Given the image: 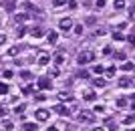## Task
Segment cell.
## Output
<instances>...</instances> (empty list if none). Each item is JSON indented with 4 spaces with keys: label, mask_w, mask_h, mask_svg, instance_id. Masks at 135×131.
Masks as SVG:
<instances>
[{
    "label": "cell",
    "mask_w": 135,
    "mask_h": 131,
    "mask_svg": "<svg viewBox=\"0 0 135 131\" xmlns=\"http://www.w3.org/2000/svg\"><path fill=\"white\" fill-rule=\"evenodd\" d=\"M77 61H79V65H89V63L95 61V52L93 51H83V52H79Z\"/></svg>",
    "instance_id": "6da1fadb"
},
{
    "label": "cell",
    "mask_w": 135,
    "mask_h": 131,
    "mask_svg": "<svg viewBox=\"0 0 135 131\" xmlns=\"http://www.w3.org/2000/svg\"><path fill=\"white\" fill-rule=\"evenodd\" d=\"M79 121H81V123H93V121H95V115L91 113V111H81Z\"/></svg>",
    "instance_id": "7a4b0ae2"
},
{
    "label": "cell",
    "mask_w": 135,
    "mask_h": 131,
    "mask_svg": "<svg viewBox=\"0 0 135 131\" xmlns=\"http://www.w3.org/2000/svg\"><path fill=\"white\" fill-rule=\"evenodd\" d=\"M59 28L61 30H71L73 28V20H71V18H61V20H59Z\"/></svg>",
    "instance_id": "3957f363"
},
{
    "label": "cell",
    "mask_w": 135,
    "mask_h": 131,
    "mask_svg": "<svg viewBox=\"0 0 135 131\" xmlns=\"http://www.w3.org/2000/svg\"><path fill=\"white\" fill-rule=\"evenodd\" d=\"M55 113H59L61 117H69L71 115V109L67 105H55Z\"/></svg>",
    "instance_id": "277c9868"
},
{
    "label": "cell",
    "mask_w": 135,
    "mask_h": 131,
    "mask_svg": "<svg viewBox=\"0 0 135 131\" xmlns=\"http://www.w3.org/2000/svg\"><path fill=\"white\" fill-rule=\"evenodd\" d=\"M34 117H36V121H46L49 119V111H46V109H36V111H34Z\"/></svg>",
    "instance_id": "5b68a950"
},
{
    "label": "cell",
    "mask_w": 135,
    "mask_h": 131,
    "mask_svg": "<svg viewBox=\"0 0 135 131\" xmlns=\"http://www.w3.org/2000/svg\"><path fill=\"white\" fill-rule=\"evenodd\" d=\"M30 36H32V38H42V36H45V30L40 28V26H32V28H30Z\"/></svg>",
    "instance_id": "8992f818"
},
{
    "label": "cell",
    "mask_w": 135,
    "mask_h": 131,
    "mask_svg": "<svg viewBox=\"0 0 135 131\" xmlns=\"http://www.w3.org/2000/svg\"><path fill=\"white\" fill-rule=\"evenodd\" d=\"M49 61H51V55H49V52H40V55H38V65H40V67L49 65Z\"/></svg>",
    "instance_id": "52a82bcc"
},
{
    "label": "cell",
    "mask_w": 135,
    "mask_h": 131,
    "mask_svg": "<svg viewBox=\"0 0 135 131\" xmlns=\"http://www.w3.org/2000/svg\"><path fill=\"white\" fill-rule=\"evenodd\" d=\"M36 85H38L42 91H49V89H51V81L46 79V77H42V79H38V83H36Z\"/></svg>",
    "instance_id": "ba28073f"
},
{
    "label": "cell",
    "mask_w": 135,
    "mask_h": 131,
    "mask_svg": "<svg viewBox=\"0 0 135 131\" xmlns=\"http://www.w3.org/2000/svg\"><path fill=\"white\" fill-rule=\"evenodd\" d=\"M95 91H91V89H83V99L85 101H95Z\"/></svg>",
    "instance_id": "9c48e42d"
},
{
    "label": "cell",
    "mask_w": 135,
    "mask_h": 131,
    "mask_svg": "<svg viewBox=\"0 0 135 131\" xmlns=\"http://www.w3.org/2000/svg\"><path fill=\"white\" fill-rule=\"evenodd\" d=\"M46 40H49V45H55L56 40H59V32H55V30H51V32L46 34Z\"/></svg>",
    "instance_id": "30bf717a"
},
{
    "label": "cell",
    "mask_w": 135,
    "mask_h": 131,
    "mask_svg": "<svg viewBox=\"0 0 135 131\" xmlns=\"http://www.w3.org/2000/svg\"><path fill=\"white\" fill-rule=\"evenodd\" d=\"M2 127H4V131H14V123H12L10 119H2Z\"/></svg>",
    "instance_id": "8fae6325"
},
{
    "label": "cell",
    "mask_w": 135,
    "mask_h": 131,
    "mask_svg": "<svg viewBox=\"0 0 135 131\" xmlns=\"http://www.w3.org/2000/svg\"><path fill=\"white\" fill-rule=\"evenodd\" d=\"M131 83H133V81H131L129 77H121V79H119V87H123V89L131 87Z\"/></svg>",
    "instance_id": "7c38bea8"
},
{
    "label": "cell",
    "mask_w": 135,
    "mask_h": 131,
    "mask_svg": "<svg viewBox=\"0 0 135 131\" xmlns=\"http://www.w3.org/2000/svg\"><path fill=\"white\" fill-rule=\"evenodd\" d=\"M115 105H117L119 109H125L127 105H129V99H125V97H119L117 101H115Z\"/></svg>",
    "instance_id": "4fadbf2b"
},
{
    "label": "cell",
    "mask_w": 135,
    "mask_h": 131,
    "mask_svg": "<svg viewBox=\"0 0 135 131\" xmlns=\"http://www.w3.org/2000/svg\"><path fill=\"white\" fill-rule=\"evenodd\" d=\"M24 34H26V26H24V24H16V36L22 38Z\"/></svg>",
    "instance_id": "5bb4252c"
},
{
    "label": "cell",
    "mask_w": 135,
    "mask_h": 131,
    "mask_svg": "<svg viewBox=\"0 0 135 131\" xmlns=\"http://www.w3.org/2000/svg\"><path fill=\"white\" fill-rule=\"evenodd\" d=\"M121 69L125 73H135V63H125V65H121Z\"/></svg>",
    "instance_id": "9a60e30c"
},
{
    "label": "cell",
    "mask_w": 135,
    "mask_h": 131,
    "mask_svg": "<svg viewBox=\"0 0 135 131\" xmlns=\"http://www.w3.org/2000/svg\"><path fill=\"white\" fill-rule=\"evenodd\" d=\"M113 8H115V10H123L125 8V0H113Z\"/></svg>",
    "instance_id": "2e32d148"
},
{
    "label": "cell",
    "mask_w": 135,
    "mask_h": 131,
    "mask_svg": "<svg viewBox=\"0 0 135 131\" xmlns=\"http://www.w3.org/2000/svg\"><path fill=\"white\" fill-rule=\"evenodd\" d=\"M65 59H67V57H65V52H56V55H55V63L62 65V63H65Z\"/></svg>",
    "instance_id": "e0dca14e"
},
{
    "label": "cell",
    "mask_w": 135,
    "mask_h": 131,
    "mask_svg": "<svg viewBox=\"0 0 135 131\" xmlns=\"http://www.w3.org/2000/svg\"><path fill=\"white\" fill-rule=\"evenodd\" d=\"M22 129L24 131H36V123H28L26 121V123H22Z\"/></svg>",
    "instance_id": "ac0fdd59"
},
{
    "label": "cell",
    "mask_w": 135,
    "mask_h": 131,
    "mask_svg": "<svg viewBox=\"0 0 135 131\" xmlns=\"http://www.w3.org/2000/svg\"><path fill=\"white\" fill-rule=\"evenodd\" d=\"M93 85H95V87H99V89H101V87H105V85H107V81H105V79H101V77H97V79L93 81Z\"/></svg>",
    "instance_id": "d6986e66"
},
{
    "label": "cell",
    "mask_w": 135,
    "mask_h": 131,
    "mask_svg": "<svg viewBox=\"0 0 135 131\" xmlns=\"http://www.w3.org/2000/svg\"><path fill=\"white\" fill-rule=\"evenodd\" d=\"M24 10H28V12H32V14H36V12H38V10H36V6H32V4H30V2H24Z\"/></svg>",
    "instance_id": "ffe728a7"
},
{
    "label": "cell",
    "mask_w": 135,
    "mask_h": 131,
    "mask_svg": "<svg viewBox=\"0 0 135 131\" xmlns=\"http://www.w3.org/2000/svg\"><path fill=\"white\" fill-rule=\"evenodd\" d=\"M8 91H10V87L6 83H0V95H8Z\"/></svg>",
    "instance_id": "44dd1931"
},
{
    "label": "cell",
    "mask_w": 135,
    "mask_h": 131,
    "mask_svg": "<svg viewBox=\"0 0 135 131\" xmlns=\"http://www.w3.org/2000/svg\"><path fill=\"white\" fill-rule=\"evenodd\" d=\"M123 123H125V125H133V123H135V115H127V117L123 119Z\"/></svg>",
    "instance_id": "7402d4cb"
},
{
    "label": "cell",
    "mask_w": 135,
    "mask_h": 131,
    "mask_svg": "<svg viewBox=\"0 0 135 131\" xmlns=\"http://www.w3.org/2000/svg\"><path fill=\"white\" fill-rule=\"evenodd\" d=\"M18 52H20V46H12V48H8V55H10V57H16Z\"/></svg>",
    "instance_id": "603a6c76"
},
{
    "label": "cell",
    "mask_w": 135,
    "mask_h": 131,
    "mask_svg": "<svg viewBox=\"0 0 135 131\" xmlns=\"http://www.w3.org/2000/svg\"><path fill=\"white\" fill-rule=\"evenodd\" d=\"M20 77L26 79V81H30V79H32V73H30V71H20Z\"/></svg>",
    "instance_id": "cb8c5ba5"
},
{
    "label": "cell",
    "mask_w": 135,
    "mask_h": 131,
    "mask_svg": "<svg viewBox=\"0 0 135 131\" xmlns=\"http://www.w3.org/2000/svg\"><path fill=\"white\" fill-rule=\"evenodd\" d=\"M67 4V0H52V6L55 8H61V6H65Z\"/></svg>",
    "instance_id": "d4e9b609"
},
{
    "label": "cell",
    "mask_w": 135,
    "mask_h": 131,
    "mask_svg": "<svg viewBox=\"0 0 135 131\" xmlns=\"http://www.w3.org/2000/svg\"><path fill=\"white\" fill-rule=\"evenodd\" d=\"M24 109H26V105H16V107H14V113H16V115H22Z\"/></svg>",
    "instance_id": "484cf974"
},
{
    "label": "cell",
    "mask_w": 135,
    "mask_h": 131,
    "mask_svg": "<svg viewBox=\"0 0 135 131\" xmlns=\"http://www.w3.org/2000/svg\"><path fill=\"white\" fill-rule=\"evenodd\" d=\"M26 18H28V14H16V24H18V22L22 24L24 20H26Z\"/></svg>",
    "instance_id": "4316f807"
},
{
    "label": "cell",
    "mask_w": 135,
    "mask_h": 131,
    "mask_svg": "<svg viewBox=\"0 0 135 131\" xmlns=\"http://www.w3.org/2000/svg\"><path fill=\"white\" fill-rule=\"evenodd\" d=\"M59 99H61V101H71V95H67V93H59Z\"/></svg>",
    "instance_id": "83f0119b"
},
{
    "label": "cell",
    "mask_w": 135,
    "mask_h": 131,
    "mask_svg": "<svg viewBox=\"0 0 135 131\" xmlns=\"http://www.w3.org/2000/svg\"><path fill=\"white\" fill-rule=\"evenodd\" d=\"M93 73H95V75H101L103 73V67H101V65H95V67H93Z\"/></svg>",
    "instance_id": "f1b7e54d"
},
{
    "label": "cell",
    "mask_w": 135,
    "mask_h": 131,
    "mask_svg": "<svg viewBox=\"0 0 135 131\" xmlns=\"http://www.w3.org/2000/svg\"><path fill=\"white\" fill-rule=\"evenodd\" d=\"M30 93H32V87H30V85L22 87V95H30Z\"/></svg>",
    "instance_id": "f546056e"
},
{
    "label": "cell",
    "mask_w": 135,
    "mask_h": 131,
    "mask_svg": "<svg viewBox=\"0 0 135 131\" xmlns=\"http://www.w3.org/2000/svg\"><path fill=\"white\" fill-rule=\"evenodd\" d=\"M123 38H125V36L121 32H113V40H123Z\"/></svg>",
    "instance_id": "4dcf8cb0"
},
{
    "label": "cell",
    "mask_w": 135,
    "mask_h": 131,
    "mask_svg": "<svg viewBox=\"0 0 135 131\" xmlns=\"http://www.w3.org/2000/svg\"><path fill=\"white\" fill-rule=\"evenodd\" d=\"M127 42H129L131 46H135V34H129V36H127Z\"/></svg>",
    "instance_id": "1f68e13d"
},
{
    "label": "cell",
    "mask_w": 135,
    "mask_h": 131,
    "mask_svg": "<svg viewBox=\"0 0 135 131\" xmlns=\"http://www.w3.org/2000/svg\"><path fill=\"white\" fill-rule=\"evenodd\" d=\"M34 99H36V101H45V93H36V95H34Z\"/></svg>",
    "instance_id": "d6a6232c"
},
{
    "label": "cell",
    "mask_w": 135,
    "mask_h": 131,
    "mask_svg": "<svg viewBox=\"0 0 135 131\" xmlns=\"http://www.w3.org/2000/svg\"><path fill=\"white\" fill-rule=\"evenodd\" d=\"M4 117H6V107L0 105V119H4Z\"/></svg>",
    "instance_id": "836d02e7"
},
{
    "label": "cell",
    "mask_w": 135,
    "mask_h": 131,
    "mask_svg": "<svg viewBox=\"0 0 135 131\" xmlns=\"http://www.w3.org/2000/svg\"><path fill=\"white\" fill-rule=\"evenodd\" d=\"M75 32H77V34H83V24H75Z\"/></svg>",
    "instance_id": "e575fe53"
},
{
    "label": "cell",
    "mask_w": 135,
    "mask_h": 131,
    "mask_svg": "<svg viewBox=\"0 0 135 131\" xmlns=\"http://www.w3.org/2000/svg\"><path fill=\"white\" fill-rule=\"evenodd\" d=\"M95 6L99 8V10H101L103 6H105V0H95Z\"/></svg>",
    "instance_id": "d590c367"
},
{
    "label": "cell",
    "mask_w": 135,
    "mask_h": 131,
    "mask_svg": "<svg viewBox=\"0 0 135 131\" xmlns=\"http://www.w3.org/2000/svg\"><path fill=\"white\" fill-rule=\"evenodd\" d=\"M115 59L117 61H125V52H115Z\"/></svg>",
    "instance_id": "8d00e7d4"
},
{
    "label": "cell",
    "mask_w": 135,
    "mask_h": 131,
    "mask_svg": "<svg viewBox=\"0 0 135 131\" xmlns=\"http://www.w3.org/2000/svg\"><path fill=\"white\" fill-rule=\"evenodd\" d=\"M59 75V69H49V77H56Z\"/></svg>",
    "instance_id": "74e56055"
},
{
    "label": "cell",
    "mask_w": 135,
    "mask_h": 131,
    "mask_svg": "<svg viewBox=\"0 0 135 131\" xmlns=\"http://www.w3.org/2000/svg\"><path fill=\"white\" fill-rule=\"evenodd\" d=\"M107 77H115V67H109L107 69Z\"/></svg>",
    "instance_id": "f35d334b"
},
{
    "label": "cell",
    "mask_w": 135,
    "mask_h": 131,
    "mask_svg": "<svg viewBox=\"0 0 135 131\" xmlns=\"http://www.w3.org/2000/svg\"><path fill=\"white\" fill-rule=\"evenodd\" d=\"M6 8H8V10H14V0H8V2H6Z\"/></svg>",
    "instance_id": "ab89813d"
},
{
    "label": "cell",
    "mask_w": 135,
    "mask_h": 131,
    "mask_svg": "<svg viewBox=\"0 0 135 131\" xmlns=\"http://www.w3.org/2000/svg\"><path fill=\"white\" fill-rule=\"evenodd\" d=\"M129 18H131V20H135V6H131V8H129Z\"/></svg>",
    "instance_id": "60d3db41"
},
{
    "label": "cell",
    "mask_w": 135,
    "mask_h": 131,
    "mask_svg": "<svg viewBox=\"0 0 135 131\" xmlns=\"http://www.w3.org/2000/svg\"><path fill=\"white\" fill-rule=\"evenodd\" d=\"M103 111H105L103 105H95V113H103Z\"/></svg>",
    "instance_id": "b9f144b4"
},
{
    "label": "cell",
    "mask_w": 135,
    "mask_h": 131,
    "mask_svg": "<svg viewBox=\"0 0 135 131\" xmlns=\"http://www.w3.org/2000/svg\"><path fill=\"white\" fill-rule=\"evenodd\" d=\"M69 8H71V10H75V8H77V2H75V0H69Z\"/></svg>",
    "instance_id": "7bdbcfd3"
},
{
    "label": "cell",
    "mask_w": 135,
    "mask_h": 131,
    "mask_svg": "<svg viewBox=\"0 0 135 131\" xmlns=\"http://www.w3.org/2000/svg\"><path fill=\"white\" fill-rule=\"evenodd\" d=\"M79 77H81V79H89V73H87V71H81Z\"/></svg>",
    "instance_id": "ee69618b"
},
{
    "label": "cell",
    "mask_w": 135,
    "mask_h": 131,
    "mask_svg": "<svg viewBox=\"0 0 135 131\" xmlns=\"http://www.w3.org/2000/svg\"><path fill=\"white\" fill-rule=\"evenodd\" d=\"M103 55H111V46H103Z\"/></svg>",
    "instance_id": "f6af8a7d"
},
{
    "label": "cell",
    "mask_w": 135,
    "mask_h": 131,
    "mask_svg": "<svg viewBox=\"0 0 135 131\" xmlns=\"http://www.w3.org/2000/svg\"><path fill=\"white\" fill-rule=\"evenodd\" d=\"M12 77V71H4V79H10Z\"/></svg>",
    "instance_id": "bcb514c9"
},
{
    "label": "cell",
    "mask_w": 135,
    "mask_h": 131,
    "mask_svg": "<svg viewBox=\"0 0 135 131\" xmlns=\"http://www.w3.org/2000/svg\"><path fill=\"white\" fill-rule=\"evenodd\" d=\"M4 42H6V36H4V34H0V45H4Z\"/></svg>",
    "instance_id": "7dc6e473"
},
{
    "label": "cell",
    "mask_w": 135,
    "mask_h": 131,
    "mask_svg": "<svg viewBox=\"0 0 135 131\" xmlns=\"http://www.w3.org/2000/svg\"><path fill=\"white\" fill-rule=\"evenodd\" d=\"M46 131H59V127H49Z\"/></svg>",
    "instance_id": "c3c4849f"
},
{
    "label": "cell",
    "mask_w": 135,
    "mask_h": 131,
    "mask_svg": "<svg viewBox=\"0 0 135 131\" xmlns=\"http://www.w3.org/2000/svg\"><path fill=\"white\" fill-rule=\"evenodd\" d=\"M131 101H135V93H133V95H131Z\"/></svg>",
    "instance_id": "681fc988"
},
{
    "label": "cell",
    "mask_w": 135,
    "mask_h": 131,
    "mask_svg": "<svg viewBox=\"0 0 135 131\" xmlns=\"http://www.w3.org/2000/svg\"><path fill=\"white\" fill-rule=\"evenodd\" d=\"M93 131H103V129H93Z\"/></svg>",
    "instance_id": "f907efd6"
},
{
    "label": "cell",
    "mask_w": 135,
    "mask_h": 131,
    "mask_svg": "<svg viewBox=\"0 0 135 131\" xmlns=\"http://www.w3.org/2000/svg\"><path fill=\"white\" fill-rule=\"evenodd\" d=\"M129 131H135V129H129Z\"/></svg>",
    "instance_id": "816d5d0a"
}]
</instances>
